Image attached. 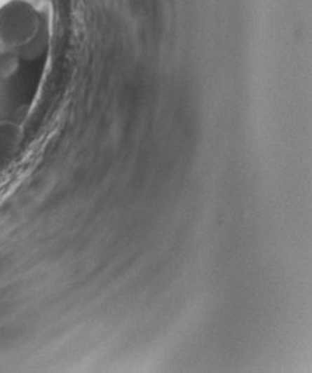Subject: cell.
I'll return each instance as SVG.
<instances>
[{
	"mask_svg": "<svg viewBox=\"0 0 312 373\" xmlns=\"http://www.w3.org/2000/svg\"><path fill=\"white\" fill-rule=\"evenodd\" d=\"M39 30V15L32 5L22 0L0 8V39L12 46L29 43Z\"/></svg>",
	"mask_w": 312,
	"mask_h": 373,
	"instance_id": "6da1fadb",
	"label": "cell"
}]
</instances>
